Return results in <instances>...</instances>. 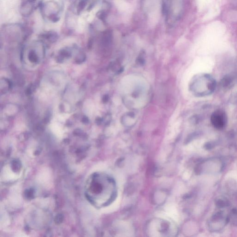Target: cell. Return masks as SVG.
I'll return each instance as SVG.
<instances>
[{"label":"cell","mask_w":237,"mask_h":237,"mask_svg":"<svg viewBox=\"0 0 237 237\" xmlns=\"http://www.w3.org/2000/svg\"><path fill=\"white\" fill-rule=\"evenodd\" d=\"M224 163L222 159L218 157L206 159L199 164L198 171L201 174L212 175L222 172Z\"/></svg>","instance_id":"cell-3"},{"label":"cell","mask_w":237,"mask_h":237,"mask_svg":"<svg viewBox=\"0 0 237 237\" xmlns=\"http://www.w3.org/2000/svg\"><path fill=\"white\" fill-rule=\"evenodd\" d=\"M33 195V191L31 192L30 190H28V191L27 192V197H32Z\"/></svg>","instance_id":"cell-8"},{"label":"cell","mask_w":237,"mask_h":237,"mask_svg":"<svg viewBox=\"0 0 237 237\" xmlns=\"http://www.w3.org/2000/svg\"><path fill=\"white\" fill-rule=\"evenodd\" d=\"M211 121L212 125L216 128L221 129L225 124V114L220 111L215 112L212 116Z\"/></svg>","instance_id":"cell-5"},{"label":"cell","mask_w":237,"mask_h":237,"mask_svg":"<svg viewBox=\"0 0 237 237\" xmlns=\"http://www.w3.org/2000/svg\"><path fill=\"white\" fill-rule=\"evenodd\" d=\"M29 59L33 62H36L37 61V58L35 53L33 52L29 54Z\"/></svg>","instance_id":"cell-7"},{"label":"cell","mask_w":237,"mask_h":237,"mask_svg":"<svg viewBox=\"0 0 237 237\" xmlns=\"http://www.w3.org/2000/svg\"><path fill=\"white\" fill-rule=\"evenodd\" d=\"M117 193L115 181L105 173H95L87 183V198L97 208H104L111 204L116 198Z\"/></svg>","instance_id":"cell-1"},{"label":"cell","mask_w":237,"mask_h":237,"mask_svg":"<svg viewBox=\"0 0 237 237\" xmlns=\"http://www.w3.org/2000/svg\"><path fill=\"white\" fill-rule=\"evenodd\" d=\"M20 163L17 160H14L12 162V167L13 170L17 172L20 170Z\"/></svg>","instance_id":"cell-6"},{"label":"cell","mask_w":237,"mask_h":237,"mask_svg":"<svg viewBox=\"0 0 237 237\" xmlns=\"http://www.w3.org/2000/svg\"><path fill=\"white\" fill-rule=\"evenodd\" d=\"M146 232L149 236H174L177 233L176 226L172 222L161 219H153L147 223Z\"/></svg>","instance_id":"cell-2"},{"label":"cell","mask_w":237,"mask_h":237,"mask_svg":"<svg viewBox=\"0 0 237 237\" xmlns=\"http://www.w3.org/2000/svg\"><path fill=\"white\" fill-rule=\"evenodd\" d=\"M229 220V217L225 212H217L212 215L208 221V228L211 232L221 231L226 227Z\"/></svg>","instance_id":"cell-4"},{"label":"cell","mask_w":237,"mask_h":237,"mask_svg":"<svg viewBox=\"0 0 237 237\" xmlns=\"http://www.w3.org/2000/svg\"><path fill=\"white\" fill-rule=\"evenodd\" d=\"M88 121V120L87 119V118L86 117L84 118H83V120H82V121H83V122H85V123L87 122Z\"/></svg>","instance_id":"cell-9"}]
</instances>
